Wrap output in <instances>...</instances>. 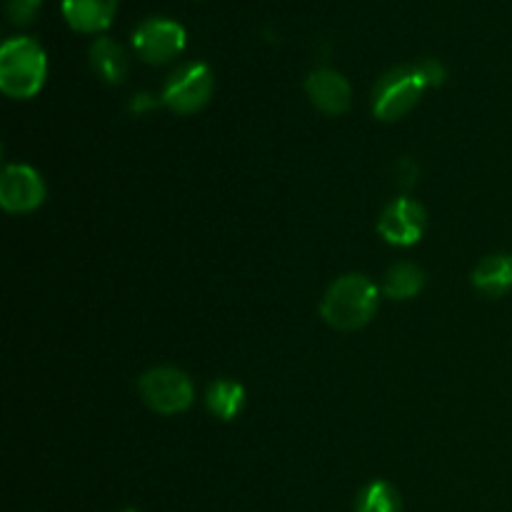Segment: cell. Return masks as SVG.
Listing matches in <instances>:
<instances>
[{"label":"cell","instance_id":"obj_5","mask_svg":"<svg viewBox=\"0 0 512 512\" xmlns=\"http://www.w3.org/2000/svg\"><path fill=\"white\" fill-rule=\"evenodd\" d=\"M213 70L205 63H188L175 70L163 88V103L173 113L190 115L205 108V103L213 95Z\"/></svg>","mask_w":512,"mask_h":512},{"label":"cell","instance_id":"obj_7","mask_svg":"<svg viewBox=\"0 0 512 512\" xmlns=\"http://www.w3.org/2000/svg\"><path fill=\"white\" fill-rule=\"evenodd\" d=\"M378 233L398 248H410L425 233V208L410 198H398L383 210L378 220Z\"/></svg>","mask_w":512,"mask_h":512},{"label":"cell","instance_id":"obj_10","mask_svg":"<svg viewBox=\"0 0 512 512\" xmlns=\"http://www.w3.org/2000/svg\"><path fill=\"white\" fill-rule=\"evenodd\" d=\"M120 0H63V18L78 33H100L110 28Z\"/></svg>","mask_w":512,"mask_h":512},{"label":"cell","instance_id":"obj_13","mask_svg":"<svg viewBox=\"0 0 512 512\" xmlns=\"http://www.w3.org/2000/svg\"><path fill=\"white\" fill-rule=\"evenodd\" d=\"M425 275L418 265L413 263H395L385 273L383 293L393 300H410L423 290Z\"/></svg>","mask_w":512,"mask_h":512},{"label":"cell","instance_id":"obj_6","mask_svg":"<svg viewBox=\"0 0 512 512\" xmlns=\"http://www.w3.org/2000/svg\"><path fill=\"white\" fill-rule=\"evenodd\" d=\"M185 40H188V35L178 20L153 15L135 28L133 48L138 50L145 63L160 65L183 53Z\"/></svg>","mask_w":512,"mask_h":512},{"label":"cell","instance_id":"obj_17","mask_svg":"<svg viewBox=\"0 0 512 512\" xmlns=\"http://www.w3.org/2000/svg\"><path fill=\"white\" fill-rule=\"evenodd\" d=\"M418 65H420V70H423L425 80H428V88H430V85H440L445 80V68L438 63V60L428 58V60H423V63H418Z\"/></svg>","mask_w":512,"mask_h":512},{"label":"cell","instance_id":"obj_11","mask_svg":"<svg viewBox=\"0 0 512 512\" xmlns=\"http://www.w3.org/2000/svg\"><path fill=\"white\" fill-rule=\"evenodd\" d=\"M473 285L485 298H503L512 290V255L495 253L488 255L473 270Z\"/></svg>","mask_w":512,"mask_h":512},{"label":"cell","instance_id":"obj_16","mask_svg":"<svg viewBox=\"0 0 512 512\" xmlns=\"http://www.w3.org/2000/svg\"><path fill=\"white\" fill-rule=\"evenodd\" d=\"M40 5H43V0H5L8 18L13 20L15 25L33 23L35 15L40 13Z\"/></svg>","mask_w":512,"mask_h":512},{"label":"cell","instance_id":"obj_3","mask_svg":"<svg viewBox=\"0 0 512 512\" xmlns=\"http://www.w3.org/2000/svg\"><path fill=\"white\" fill-rule=\"evenodd\" d=\"M428 88L420 65H400L388 70L383 78L375 83L373 93V113L380 120H398L408 115L420 100L423 90Z\"/></svg>","mask_w":512,"mask_h":512},{"label":"cell","instance_id":"obj_1","mask_svg":"<svg viewBox=\"0 0 512 512\" xmlns=\"http://www.w3.org/2000/svg\"><path fill=\"white\" fill-rule=\"evenodd\" d=\"M48 78L43 45L28 35L8 38L0 48V90L10 98H33Z\"/></svg>","mask_w":512,"mask_h":512},{"label":"cell","instance_id":"obj_12","mask_svg":"<svg viewBox=\"0 0 512 512\" xmlns=\"http://www.w3.org/2000/svg\"><path fill=\"white\" fill-rule=\"evenodd\" d=\"M90 65H93L95 73L110 85L123 83L125 75H128V53L123 50V45L118 40L108 38V35H100L93 45H90Z\"/></svg>","mask_w":512,"mask_h":512},{"label":"cell","instance_id":"obj_14","mask_svg":"<svg viewBox=\"0 0 512 512\" xmlns=\"http://www.w3.org/2000/svg\"><path fill=\"white\" fill-rule=\"evenodd\" d=\"M208 408L210 413L223 420H233L243 410L245 390L235 380H215L208 390Z\"/></svg>","mask_w":512,"mask_h":512},{"label":"cell","instance_id":"obj_8","mask_svg":"<svg viewBox=\"0 0 512 512\" xmlns=\"http://www.w3.org/2000/svg\"><path fill=\"white\" fill-rule=\"evenodd\" d=\"M45 200V185L28 165H8L0 175V205L8 213H30Z\"/></svg>","mask_w":512,"mask_h":512},{"label":"cell","instance_id":"obj_18","mask_svg":"<svg viewBox=\"0 0 512 512\" xmlns=\"http://www.w3.org/2000/svg\"><path fill=\"white\" fill-rule=\"evenodd\" d=\"M123 512H138V510H130V508H128V510H123Z\"/></svg>","mask_w":512,"mask_h":512},{"label":"cell","instance_id":"obj_4","mask_svg":"<svg viewBox=\"0 0 512 512\" xmlns=\"http://www.w3.org/2000/svg\"><path fill=\"white\" fill-rule=\"evenodd\" d=\"M145 405L160 415H178L193 405V383L178 368H153L140 378Z\"/></svg>","mask_w":512,"mask_h":512},{"label":"cell","instance_id":"obj_15","mask_svg":"<svg viewBox=\"0 0 512 512\" xmlns=\"http://www.w3.org/2000/svg\"><path fill=\"white\" fill-rule=\"evenodd\" d=\"M355 512H400V495L390 483L375 480L363 490Z\"/></svg>","mask_w":512,"mask_h":512},{"label":"cell","instance_id":"obj_2","mask_svg":"<svg viewBox=\"0 0 512 512\" xmlns=\"http://www.w3.org/2000/svg\"><path fill=\"white\" fill-rule=\"evenodd\" d=\"M378 285L365 275H343L325 293L320 313L325 323L338 330H358L370 323L378 310Z\"/></svg>","mask_w":512,"mask_h":512},{"label":"cell","instance_id":"obj_9","mask_svg":"<svg viewBox=\"0 0 512 512\" xmlns=\"http://www.w3.org/2000/svg\"><path fill=\"white\" fill-rule=\"evenodd\" d=\"M305 90H308L310 100L315 108L325 115H340L350 108V85L338 70L318 68L308 75L305 80Z\"/></svg>","mask_w":512,"mask_h":512}]
</instances>
